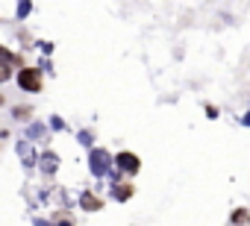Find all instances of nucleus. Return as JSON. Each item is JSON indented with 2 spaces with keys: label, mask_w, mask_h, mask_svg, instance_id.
Here are the masks:
<instances>
[{
  "label": "nucleus",
  "mask_w": 250,
  "mask_h": 226,
  "mask_svg": "<svg viewBox=\"0 0 250 226\" xmlns=\"http://www.w3.org/2000/svg\"><path fill=\"white\" fill-rule=\"evenodd\" d=\"M18 85L24 91H42V71L39 68H24L18 71Z\"/></svg>",
  "instance_id": "1"
},
{
  "label": "nucleus",
  "mask_w": 250,
  "mask_h": 226,
  "mask_svg": "<svg viewBox=\"0 0 250 226\" xmlns=\"http://www.w3.org/2000/svg\"><path fill=\"white\" fill-rule=\"evenodd\" d=\"M115 165H118L121 170H127V173H136V170L142 168V162H139V156H136V153H118Z\"/></svg>",
  "instance_id": "2"
},
{
  "label": "nucleus",
  "mask_w": 250,
  "mask_h": 226,
  "mask_svg": "<svg viewBox=\"0 0 250 226\" xmlns=\"http://www.w3.org/2000/svg\"><path fill=\"white\" fill-rule=\"evenodd\" d=\"M91 170H94L97 176H103V173L109 170V153H106V150H94V153H91Z\"/></svg>",
  "instance_id": "3"
},
{
  "label": "nucleus",
  "mask_w": 250,
  "mask_h": 226,
  "mask_svg": "<svg viewBox=\"0 0 250 226\" xmlns=\"http://www.w3.org/2000/svg\"><path fill=\"white\" fill-rule=\"evenodd\" d=\"M80 203H83V208H85V211H97V208L103 206L94 194H83V200H80Z\"/></svg>",
  "instance_id": "4"
},
{
  "label": "nucleus",
  "mask_w": 250,
  "mask_h": 226,
  "mask_svg": "<svg viewBox=\"0 0 250 226\" xmlns=\"http://www.w3.org/2000/svg\"><path fill=\"white\" fill-rule=\"evenodd\" d=\"M112 197H115V200H121V203H124V200H130V197H133V185H115Z\"/></svg>",
  "instance_id": "5"
},
{
  "label": "nucleus",
  "mask_w": 250,
  "mask_h": 226,
  "mask_svg": "<svg viewBox=\"0 0 250 226\" xmlns=\"http://www.w3.org/2000/svg\"><path fill=\"white\" fill-rule=\"evenodd\" d=\"M42 168H44L47 173H53V170H56V156H53V153H47V156H42Z\"/></svg>",
  "instance_id": "6"
},
{
  "label": "nucleus",
  "mask_w": 250,
  "mask_h": 226,
  "mask_svg": "<svg viewBox=\"0 0 250 226\" xmlns=\"http://www.w3.org/2000/svg\"><path fill=\"white\" fill-rule=\"evenodd\" d=\"M9 76H12V74H9V65H6V62H0V82H6Z\"/></svg>",
  "instance_id": "7"
},
{
  "label": "nucleus",
  "mask_w": 250,
  "mask_h": 226,
  "mask_svg": "<svg viewBox=\"0 0 250 226\" xmlns=\"http://www.w3.org/2000/svg\"><path fill=\"white\" fill-rule=\"evenodd\" d=\"M18 15H21V18L30 15V0H21V3H18Z\"/></svg>",
  "instance_id": "8"
},
{
  "label": "nucleus",
  "mask_w": 250,
  "mask_h": 226,
  "mask_svg": "<svg viewBox=\"0 0 250 226\" xmlns=\"http://www.w3.org/2000/svg\"><path fill=\"white\" fill-rule=\"evenodd\" d=\"M244 217H247V214H244V211H241V208H238V211H232V223H241V220H244Z\"/></svg>",
  "instance_id": "9"
}]
</instances>
